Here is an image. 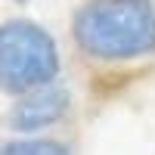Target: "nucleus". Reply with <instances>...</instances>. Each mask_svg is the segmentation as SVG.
<instances>
[{"mask_svg": "<svg viewBox=\"0 0 155 155\" xmlns=\"http://www.w3.org/2000/svg\"><path fill=\"white\" fill-rule=\"evenodd\" d=\"M74 41L106 62L155 53V6L152 0H90L74 16Z\"/></svg>", "mask_w": 155, "mask_h": 155, "instance_id": "f257e3e1", "label": "nucleus"}, {"mask_svg": "<svg viewBox=\"0 0 155 155\" xmlns=\"http://www.w3.org/2000/svg\"><path fill=\"white\" fill-rule=\"evenodd\" d=\"M59 74V50L41 25L6 22L0 25V90L31 93L53 84Z\"/></svg>", "mask_w": 155, "mask_h": 155, "instance_id": "f03ea898", "label": "nucleus"}, {"mask_svg": "<svg viewBox=\"0 0 155 155\" xmlns=\"http://www.w3.org/2000/svg\"><path fill=\"white\" fill-rule=\"evenodd\" d=\"M0 155H71V152L56 140H16L0 149Z\"/></svg>", "mask_w": 155, "mask_h": 155, "instance_id": "20e7f679", "label": "nucleus"}, {"mask_svg": "<svg viewBox=\"0 0 155 155\" xmlns=\"http://www.w3.org/2000/svg\"><path fill=\"white\" fill-rule=\"evenodd\" d=\"M68 106H71V96L65 87L44 84V87L31 90V93H25V99L12 109L9 124L16 130H44V127L56 124L68 112Z\"/></svg>", "mask_w": 155, "mask_h": 155, "instance_id": "7ed1b4c3", "label": "nucleus"}]
</instances>
